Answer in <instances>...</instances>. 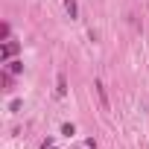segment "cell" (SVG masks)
<instances>
[{
    "label": "cell",
    "mask_w": 149,
    "mask_h": 149,
    "mask_svg": "<svg viewBox=\"0 0 149 149\" xmlns=\"http://www.w3.org/2000/svg\"><path fill=\"white\" fill-rule=\"evenodd\" d=\"M94 88H97V97H100V102H102V108H108V94H105V85L97 79L94 82Z\"/></svg>",
    "instance_id": "6da1fadb"
},
{
    "label": "cell",
    "mask_w": 149,
    "mask_h": 149,
    "mask_svg": "<svg viewBox=\"0 0 149 149\" xmlns=\"http://www.w3.org/2000/svg\"><path fill=\"white\" fill-rule=\"evenodd\" d=\"M56 94H58V97L67 94V79H64V73H58V79H56Z\"/></svg>",
    "instance_id": "7a4b0ae2"
},
{
    "label": "cell",
    "mask_w": 149,
    "mask_h": 149,
    "mask_svg": "<svg viewBox=\"0 0 149 149\" xmlns=\"http://www.w3.org/2000/svg\"><path fill=\"white\" fill-rule=\"evenodd\" d=\"M15 50H18V44H12V41H9V44H3V53H0V56H3V61H9V58L15 56Z\"/></svg>",
    "instance_id": "3957f363"
},
{
    "label": "cell",
    "mask_w": 149,
    "mask_h": 149,
    "mask_svg": "<svg viewBox=\"0 0 149 149\" xmlns=\"http://www.w3.org/2000/svg\"><path fill=\"white\" fill-rule=\"evenodd\" d=\"M64 9H67V15H70V18H76V15H79V6H76V0H64Z\"/></svg>",
    "instance_id": "277c9868"
},
{
    "label": "cell",
    "mask_w": 149,
    "mask_h": 149,
    "mask_svg": "<svg viewBox=\"0 0 149 149\" xmlns=\"http://www.w3.org/2000/svg\"><path fill=\"white\" fill-rule=\"evenodd\" d=\"M61 134L73 137V134H76V126H73V123H64V126H61Z\"/></svg>",
    "instance_id": "5b68a950"
},
{
    "label": "cell",
    "mask_w": 149,
    "mask_h": 149,
    "mask_svg": "<svg viewBox=\"0 0 149 149\" xmlns=\"http://www.w3.org/2000/svg\"><path fill=\"white\" fill-rule=\"evenodd\" d=\"M24 70V61H9V73H21Z\"/></svg>",
    "instance_id": "8992f818"
}]
</instances>
